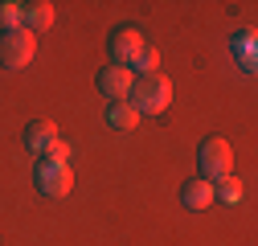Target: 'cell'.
Wrapping results in <instances>:
<instances>
[{"label": "cell", "instance_id": "cell-5", "mask_svg": "<svg viewBox=\"0 0 258 246\" xmlns=\"http://www.w3.org/2000/svg\"><path fill=\"white\" fill-rule=\"evenodd\" d=\"M144 49H148V41H144V33H140L136 25H123V29L111 33V57H115V66H127V70H132Z\"/></svg>", "mask_w": 258, "mask_h": 246}, {"label": "cell", "instance_id": "cell-11", "mask_svg": "<svg viewBox=\"0 0 258 246\" xmlns=\"http://www.w3.org/2000/svg\"><path fill=\"white\" fill-rule=\"evenodd\" d=\"M13 29H25V5L0 0V33H13Z\"/></svg>", "mask_w": 258, "mask_h": 246}, {"label": "cell", "instance_id": "cell-9", "mask_svg": "<svg viewBox=\"0 0 258 246\" xmlns=\"http://www.w3.org/2000/svg\"><path fill=\"white\" fill-rule=\"evenodd\" d=\"M49 25H53V5H49V0L25 5V29H29V33H45Z\"/></svg>", "mask_w": 258, "mask_h": 246}, {"label": "cell", "instance_id": "cell-4", "mask_svg": "<svg viewBox=\"0 0 258 246\" xmlns=\"http://www.w3.org/2000/svg\"><path fill=\"white\" fill-rule=\"evenodd\" d=\"M33 184H37V193H45V197H66V193L74 189V172H70V164L37 160V168H33Z\"/></svg>", "mask_w": 258, "mask_h": 246}, {"label": "cell", "instance_id": "cell-12", "mask_svg": "<svg viewBox=\"0 0 258 246\" xmlns=\"http://www.w3.org/2000/svg\"><path fill=\"white\" fill-rule=\"evenodd\" d=\"M213 201H225V205H238L242 201V180L230 172V176H221L213 180Z\"/></svg>", "mask_w": 258, "mask_h": 246}, {"label": "cell", "instance_id": "cell-2", "mask_svg": "<svg viewBox=\"0 0 258 246\" xmlns=\"http://www.w3.org/2000/svg\"><path fill=\"white\" fill-rule=\"evenodd\" d=\"M132 90H136V111L140 115H160V111H168V103H172V82L164 74H148Z\"/></svg>", "mask_w": 258, "mask_h": 246}, {"label": "cell", "instance_id": "cell-6", "mask_svg": "<svg viewBox=\"0 0 258 246\" xmlns=\"http://www.w3.org/2000/svg\"><path fill=\"white\" fill-rule=\"evenodd\" d=\"M132 86H136V74L127 70V66H107V70H99V90H103L111 103H123L127 95H132Z\"/></svg>", "mask_w": 258, "mask_h": 246}, {"label": "cell", "instance_id": "cell-3", "mask_svg": "<svg viewBox=\"0 0 258 246\" xmlns=\"http://www.w3.org/2000/svg\"><path fill=\"white\" fill-rule=\"evenodd\" d=\"M37 53V33L29 29H13V33H0V66L5 70H25Z\"/></svg>", "mask_w": 258, "mask_h": 246}, {"label": "cell", "instance_id": "cell-7", "mask_svg": "<svg viewBox=\"0 0 258 246\" xmlns=\"http://www.w3.org/2000/svg\"><path fill=\"white\" fill-rule=\"evenodd\" d=\"M21 140H25L29 152H45V148L57 140V128H53L49 119H33V123H25V136H21Z\"/></svg>", "mask_w": 258, "mask_h": 246}, {"label": "cell", "instance_id": "cell-14", "mask_svg": "<svg viewBox=\"0 0 258 246\" xmlns=\"http://www.w3.org/2000/svg\"><path fill=\"white\" fill-rule=\"evenodd\" d=\"M41 160H53V164H70V144L57 136V140H53V144L41 152Z\"/></svg>", "mask_w": 258, "mask_h": 246}, {"label": "cell", "instance_id": "cell-1", "mask_svg": "<svg viewBox=\"0 0 258 246\" xmlns=\"http://www.w3.org/2000/svg\"><path fill=\"white\" fill-rule=\"evenodd\" d=\"M197 176L201 180H221V176H230V168H234V148H230V140H221V136H209V140H201V148H197Z\"/></svg>", "mask_w": 258, "mask_h": 246}, {"label": "cell", "instance_id": "cell-8", "mask_svg": "<svg viewBox=\"0 0 258 246\" xmlns=\"http://www.w3.org/2000/svg\"><path fill=\"white\" fill-rule=\"evenodd\" d=\"M180 201L188 205V209H209L213 205V184L209 180H201V176H192V180H184V189H180Z\"/></svg>", "mask_w": 258, "mask_h": 246}, {"label": "cell", "instance_id": "cell-10", "mask_svg": "<svg viewBox=\"0 0 258 246\" xmlns=\"http://www.w3.org/2000/svg\"><path fill=\"white\" fill-rule=\"evenodd\" d=\"M107 123H111L115 132H132L136 123H140V111H136L132 103H115V107L107 111Z\"/></svg>", "mask_w": 258, "mask_h": 246}, {"label": "cell", "instance_id": "cell-15", "mask_svg": "<svg viewBox=\"0 0 258 246\" xmlns=\"http://www.w3.org/2000/svg\"><path fill=\"white\" fill-rule=\"evenodd\" d=\"M156 66H160V53H156V49L148 45V49L140 53V61L132 66V74H144V78H148V74H156Z\"/></svg>", "mask_w": 258, "mask_h": 246}, {"label": "cell", "instance_id": "cell-13", "mask_svg": "<svg viewBox=\"0 0 258 246\" xmlns=\"http://www.w3.org/2000/svg\"><path fill=\"white\" fill-rule=\"evenodd\" d=\"M234 53L242 57V66H246V70H254V33H250V29L234 37Z\"/></svg>", "mask_w": 258, "mask_h": 246}]
</instances>
